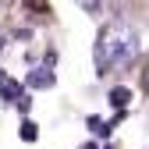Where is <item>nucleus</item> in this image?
I'll use <instances>...</instances> for the list:
<instances>
[{
	"label": "nucleus",
	"instance_id": "nucleus-1",
	"mask_svg": "<svg viewBox=\"0 0 149 149\" xmlns=\"http://www.w3.org/2000/svg\"><path fill=\"white\" fill-rule=\"evenodd\" d=\"M135 29L132 25H124V22H110L100 29L96 36V46H92V61H96V71L107 74V71H117L124 64H132L135 61Z\"/></svg>",
	"mask_w": 149,
	"mask_h": 149
},
{
	"label": "nucleus",
	"instance_id": "nucleus-2",
	"mask_svg": "<svg viewBox=\"0 0 149 149\" xmlns=\"http://www.w3.org/2000/svg\"><path fill=\"white\" fill-rule=\"evenodd\" d=\"M0 100H4V103H11V107H18V110H29V107H32L29 92L18 85V82H11L4 71H0Z\"/></svg>",
	"mask_w": 149,
	"mask_h": 149
},
{
	"label": "nucleus",
	"instance_id": "nucleus-3",
	"mask_svg": "<svg viewBox=\"0 0 149 149\" xmlns=\"http://www.w3.org/2000/svg\"><path fill=\"white\" fill-rule=\"evenodd\" d=\"M29 85H32V89H50V85H53V71L36 68V71L29 74Z\"/></svg>",
	"mask_w": 149,
	"mask_h": 149
},
{
	"label": "nucleus",
	"instance_id": "nucleus-4",
	"mask_svg": "<svg viewBox=\"0 0 149 149\" xmlns=\"http://www.w3.org/2000/svg\"><path fill=\"white\" fill-rule=\"evenodd\" d=\"M110 103H114L117 110H124L128 103H132V89H124V85H117V89H110Z\"/></svg>",
	"mask_w": 149,
	"mask_h": 149
},
{
	"label": "nucleus",
	"instance_id": "nucleus-5",
	"mask_svg": "<svg viewBox=\"0 0 149 149\" xmlns=\"http://www.w3.org/2000/svg\"><path fill=\"white\" fill-rule=\"evenodd\" d=\"M89 128H92V135H100V139H107V135H110V124H103L100 117H89Z\"/></svg>",
	"mask_w": 149,
	"mask_h": 149
},
{
	"label": "nucleus",
	"instance_id": "nucleus-6",
	"mask_svg": "<svg viewBox=\"0 0 149 149\" xmlns=\"http://www.w3.org/2000/svg\"><path fill=\"white\" fill-rule=\"evenodd\" d=\"M22 139H25V142H36V139H39V132H36V121H25V124H22Z\"/></svg>",
	"mask_w": 149,
	"mask_h": 149
},
{
	"label": "nucleus",
	"instance_id": "nucleus-7",
	"mask_svg": "<svg viewBox=\"0 0 149 149\" xmlns=\"http://www.w3.org/2000/svg\"><path fill=\"white\" fill-rule=\"evenodd\" d=\"M78 4H82L85 11H96V7H100V0H78Z\"/></svg>",
	"mask_w": 149,
	"mask_h": 149
},
{
	"label": "nucleus",
	"instance_id": "nucleus-8",
	"mask_svg": "<svg viewBox=\"0 0 149 149\" xmlns=\"http://www.w3.org/2000/svg\"><path fill=\"white\" fill-rule=\"evenodd\" d=\"M146 92H149V68H146Z\"/></svg>",
	"mask_w": 149,
	"mask_h": 149
},
{
	"label": "nucleus",
	"instance_id": "nucleus-9",
	"mask_svg": "<svg viewBox=\"0 0 149 149\" xmlns=\"http://www.w3.org/2000/svg\"><path fill=\"white\" fill-rule=\"evenodd\" d=\"M0 50H4V36H0Z\"/></svg>",
	"mask_w": 149,
	"mask_h": 149
}]
</instances>
